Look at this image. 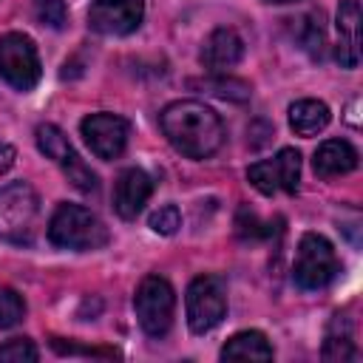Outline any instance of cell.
<instances>
[{
	"mask_svg": "<svg viewBox=\"0 0 363 363\" xmlns=\"http://www.w3.org/2000/svg\"><path fill=\"white\" fill-rule=\"evenodd\" d=\"M162 133L187 159H207L224 145L221 116L199 99H176L159 113Z\"/></svg>",
	"mask_w": 363,
	"mask_h": 363,
	"instance_id": "1",
	"label": "cell"
},
{
	"mask_svg": "<svg viewBox=\"0 0 363 363\" xmlns=\"http://www.w3.org/2000/svg\"><path fill=\"white\" fill-rule=\"evenodd\" d=\"M108 227L79 204H60L48 221V241L60 250H99L108 244Z\"/></svg>",
	"mask_w": 363,
	"mask_h": 363,
	"instance_id": "2",
	"label": "cell"
},
{
	"mask_svg": "<svg viewBox=\"0 0 363 363\" xmlns=\"http://www.w3.org/2000/svg\"><path fill=\"white\" fill-rule=\"evenodd\" d=\"M340 272V261L337 252L332 247L329 238H323L320 233H303L298 241V252H295V267H292V278L301 289H323L329 286Z\"/></svg>",
	"mask_w": 363,
	"mask_h": 363,
	"instance_id": "3",
	"label": "cell"
},
{
	"mask_svg": "<svg viewBox=\"0 0 363 363\" xmlns=\"http://www.w3.org/2000/svg\"><path fill=\"white\" fill-rule=\"evenodd\" d=\"M133 309L142 332L147 337H164L173 326V312H176V292L162 275H147L142 278L136 295H133Z\"/></svg>",
	"mask_w": 363,
	"mask_h": 363,
	"instance_id": "4",
	"label": "cell"
},
{
	"mask_svg": "<svg viewBox=\"0 0 363 363\" xmlns=\"http://www.w3.org/2000/svg\"><path fill=\"white\" fill-rule=\"evenodd\" d=\"M37 216H40V199L31 184L11 182L0 187V241H14V244L28 241Z\"/></svg>",
	"mask_w": 363,
	"mask_h": 363,
	"instance_id": "5",
	"label": "cell"
},
{
	"mask_svg": "<svg viewBox=\"0 0 363 363\" xmlns=\"http://www.w3.org/2000/svg\"><path fill=\"white\" fill-rule=\"evenodd\" d=\"M187 326L193 335H204L216 329L227 315V289L218 275H199L190 281L184 295Z\"/></svg>",
	"mask_w": 363,
	"mask_h": 363,
	"instance_id": "6",
	"label": "cell"
},
{
	"mask_svg": "<svg viewBox=\"0 0 363 363\" xmlns=\"http://www.w3.org/2000/svg\"><path fill=\"white\" fill-rule=\"evenodd\" d=\"M40 54L37 45L28 34L9 31L0 37V77L17 88V91H31L40 82Z\"/></svg>",
	"mask_w": 363,
	"mask_h": 363,
	"instance_id": "7",
	"label": "cell"
},
{
	"mask_svg": "<svg viewBox=\"0 0 363 363\" xmlns=\"http://www.w3.org/2000/svg\"><path fill=\"white\" fill-rule=\"evenodd\" d=\"M34 139H37L40 153H45L51 162H57V164H60V170L65 173V179H68L77 190H82V193L96 190V173H94V170L79 159V153L71 147L68 136H65L57 125H51V122L37 125Z\"/></svg>",
	"mask_w": 363,
	"mask_h": 363,
	"instance_id": "8",
	"label": "cell"
},
{
	"mask_svg": "<svg viewBox=\"0 0 363 363\" xmlns=\"http://www.w3.org/2000/svg\"><path fill=\"white\" fill-rule=\"evenodd\" d=\"M247 179L264 196L295 193L301 182V153L295 147H281L272 159H261L250 164Z\"/></svg>",
	"mask_w": 363,
	"mask_h": 363,
	"instance_id": "9",
	"label": "cell"
},
{
	"mask_svg": "<svg viewBox=\"0 0 363 363\" xmlns=\"http://www.w3.org/2000/svg\"><path fill=\"white\" fill-rule=\"evenodd\" d=\"M79 130H82V139L91 147V153L111 162V159L122 156V150L128 145L130 125H128V119H122L116 113H91L82 119Z\"/></svg>",
	"mask_w": 363,
	"mask_h": 363,
	"instance_id": "10",
	"label": "cell"
},
{
	"mask_svg": "<svg viewBox=\"0 0 363 363\" xmlns=\"http://www.w3.org/2000/svg\"><path fill=\"white\" fill-rule=\"evenodd\" d=\"M145 17V0H94L88 9V26L105 37H125L139 28Z\"/></svg>",
	"mask_w": 363,
	"mask_h": 363,
	"instance_id": "11",
	"label": "cell"
},
{
	"mask_svg": "<svg viewBox=\"0 0 363 363\" xmlns=\"http://www.w3.org/2000/svg\"><path fill=\"white\" fill-rule=\"evenodd\" d=\"M153 193V182L142 167H125L113 184V210L119 218L133 221Z\"/></svg>",
	"mask_w": 363,
	"mask_h": 363,
	"instance_id": "12",
	"label": "cell"
},
{
	"mask_svg": "<svg viewBox=\"0 0 363 363\" xmlns=\"http://www.w3.org/2000/svg\"><path fill=\"white\" fill-rule=\"evenodd\" d=\"M335 28H337L335 60L343 68H357L360 62V3L357 0H340Z\"/></svg>",
	"mask_w": 363,
	"mask_h": 363,
	"instance_id": "13",
	"label": "cell"
},
{
	"mask_svg": "<svg viewBox=\"0 0 363 363\" xmlns=\"http://www.w3.org/2000/svg\"><path fill=\"white\" fill-rule=\"evenodd\" d=\"M241 57H244V40L238 37L235 28L227 26L216 28L201 45V65L213 74H224L227 68L238 65Z\"/></svg>",
	"mask_w": 363,
	"mask_h": 363,
	"instance_id": "14",
	"label": "cell"
},
{
	"mask_svg": "<svg viewBox=\"0 0 363 363\" xmlns=\"http://www.w3.org/2000/svg\"><path fill=\"white\" fill-rule=\"evenodd\" d=\"M357 150L346 142V139H326L315 156H312V167L320 179H335V176H346L357 167Z\"/></svg>",
	"mask_w": 363,
	"mask_h": 363,
	"instance_id": "15",
	"label": "cell"
},
{
	"mask_svg": "<svg viewBox=\"0 0 363 363\" xmlns=\"http://www.w3.org/2000/svg\"><path fill=\"white\" fill-rule=\"evenodd\" d=\"M329 105L320 99H298L289 105V128L298 136H315L329 125Z\"/></svg>",
	"mask_w": 363,
	"mask_h": 363,
	"instance_id": "16",
	"label": "cell"
},
{
	"mask_svg": "<svg viewBox=\"0 0 363 363\" xmlns=\"http://www.w3.org/2000/svg\"><path fill=\"white\" fill-rule=\"evenodd\" d=\"M272 354L275 352H272L267 335L255 332V329L233 335L221 349V360H272Z\"/></svg>",
	"mask_w": 363,
	"mask_h": 363,
	"instance_id": "17",
	"label": "cell"
},
{
	"mask_svg": "<svg viewBox=\"0 0 363 363\" xmlns=\"http://www.w3.org/2000/svg\"><path fill=\"white\" fill-rule=\"evenodd\" d=\"M357 349H354V335L346 318L335 315L329 329H326V340H323V360H354Z\"/></svg>",
	"mask_w": 363,
	"mask_h": 363,
	"instance_id": "18",
	"label": "cell"
},
{
	"mask_svg": "<svg viewBox=\"0 0 363 363\" xmlns=\"http://www.w3.org/2000/svg\"><path fill=\"white\" fill-rule=\"evenodd\" d=\"M298 40H301V48H306L315 60H320L323 54V43H326V31H323V20H320V11L318 14H306L298 20Z\"/></svg>",
	"mask_w": 363,
	"mask_h": 363,
	"instance_id": "19",
	"label": "cell"
},
{
	"mask_svg": "<svg viewBox=\"0 0 363 363\" xmlns=\"http://www.w3.org/2000/svg\"><path fill=\"white\" fill-rule=\"evenodd\" d=\"M26 315V301L9 286H0V329H11L23 320Z\"/></svg>",
	"mask_w": 363,
	"mask_h": 363,
	"instance_id": "20",
	"label": "cell"
},
{
	"mask_svg": "<svg viewBox=\"0 0 363 363\" xmlns=\"http://www.w3.org/2000/svg\"><path fill=\"white\" fill-rule=\"evenodd\" d=\"M210 94H216V96H224V99H235V102H244V99H250V85L247 82H241V79H233V77H210V79H204L201 82Z\"/></svg>",
	"mask_w": 363,
	"mask_h": 363,
	"instance_id": "21",
	"label": "cell"
},
{
	"mask_svg": "<svg viewBox=\"0 0 363 363\" xmlns=\"http://www.w3.org/2000/svg\"><path fill=\"white\" fill-rule=\"evenodd\" d=\"M37 357H40V352L28 337H11L0 346V360H6V363H34Z\"/></svg>",
	"mask_w": 363,
	"mask_h": 363,
	"instance_id": "22",
	"label": "cell"
},
{
	"mask_svg": "<svg viewBox=\"0 0 363 363\" xmlns=\"http://www.w3.org/2000/svg\"><path fill=\"white\" fill-rule=\"evenodd\" d=\"M34 14L48 28H62L68 23L65 0H34Z\"/></svg>",
	"mask_w": 363,
	"mask_h": 363,
	"instance_id": "23",
	"label": "cell"
},
{
	"mask_svg": "<svg viewBox=\"0 0 363 363\" xmlns=\"http://www.w3.org/2000/svg\"><path fill=\"white\" fill-rule=\"evenodd\" d=\"M150 230L159 233V235H173L179 227H182V216H179V207L176 204H164L159 210L150 213Z\"/></svg>",
	"mask_w": 363,
	"mask_h": 363,
	"instance_id": "24",
	"label": "cell"
},
{
	"mask_svg": "<svg viewBox=\"0 0 363 363\" xmlns=\"http://www.w3.org/2000/svg\"><path fill=\"white\" fill-rule=\"evenodd\" d=\"M269 224H261L258 216L250 210V207H241L238 216H235V233L241 238H267L272 230H267Z\"/></svg>",
	"mask_w": 363,
	"mask_h": 363,
	"instance_id": "25",
	"label": "cell"
},
{
	"mask_svg": "<svg viewBox=\"0 0 363 363\" xmlns=\"http://www.w3.org/2000/svg\"><path fill=\"white\" fill-rule=\"evenodd\" d=\"M11 164H14V147L0 139V173H6Z\"/></svg>",
	"mask_w": 363,
	"mask_h": 363,
	"instance_id": "26",
	"label": "cell"
},
{
	"mask_svg": "<svg viewBox=\"0 0 363 363\" xmlns=\"http://www.w3.org/2000/svg\"><path fill=\"white\" fill-rule=\"evenodd\" d=\"M267 3H278V6H284V3H295V0H267Z\"/></svg>",
	"mask_w": 363,
	"mask_h": 363,
	"instance_id": "27",
	"label": "cell"
}]
</instances>
